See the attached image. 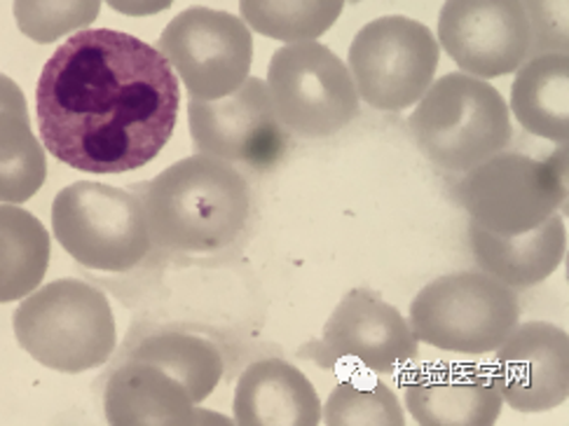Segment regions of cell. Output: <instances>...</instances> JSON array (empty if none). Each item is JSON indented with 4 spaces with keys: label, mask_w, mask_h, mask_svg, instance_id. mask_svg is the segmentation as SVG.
<instances>
[{
    "label": "cell",
    "mask_w": 569,
    "mask_h": 426,
    "mask_svg": "<svg viewBox=\"0 0 569 426\" xmlns=\"http://www.w3.org/2000/svg\"><path fill=\"white\" fill-rule=\"evenodd\" d=\"M40 139L59 162L124 174L156 160L179 120L181 87L152 44L113 29H82L42 66Z\"/></svg>",
    "instance_id": "cell-1"
},
{
    "label": "cell",
    "mask_w": 569,
    "mask_h": 426,
    "mask_svg": "<svg viewBox=\"0 0 569 426\" xmlns=\"http://www.w3.org/2000/svg\"><path fill=\"white\" fill-rule=\"evenodd\" d=\"M150 241L164 251L213 254L242 235L251 195L247 178L221 157L197 152L141 186Z\"/></svg>",
    "instance_id": "cell-2"
},
{
    "label": "cell",
    "mask_w": 569,
    "mask_h": 426,
    "mask_svg": "<svg viewBox=\"0 0 569 426\" xmlns=\"http://www.w3.org/2000/svg\"><path fill=\"white\" fill-rule=\"evenodd\" d=\"M12 326L33 361L69 375L103 366L118 345L111 303L78 279H57L21 298Z\"/></svg>",
    "instance_id": "cell-3"
},
{
    "label": "cell",
    "mask_w": 569,
    "mask_h": 426,
    "mask_svg": "<svg viewBox=\"0 0 569 426\" xmlns=\"http://www.w3.org/2000/svg\"><path fill=\"white\" fill-rule=\"evenodd\" d=\"M408 125L429 162L462 174L505 150L513 137L505 97L467 73L431 82Z\"/></svg>",
    "instance_id": "cell-4"
},
{
    "label": "cell",
    "mask_w": 569,
    "mask_h": 426,
    "mask_svg": "<svg viewBox=\"0 0 569 426\" xmlns=\"http://www.w3.org/2000/svg\"><path fill=\"white\" fill-rule=\"evenodd\" d=\"M518 319L520 305L513 288L486 273L433 279L410 305V328L418 343L467 356L495 351Z\"/></svg>",
    "instance_id": "cell-5"
},
{
    "label": "cell",
    "mask_w": 569,
    "mask_h": 426,
    "mask_svg": "<svg viewBox=\"0 0 569 426\" xmlns=\"http://www.w3.org/2000/svg\"><path fill=\"white\" fill-rule=\"evenodd\" d=\"M52 230L66 254L99 273L134 270L152 246L139 195L97 181L54 197Z\"/></svg>",
    "instance_id": "cell-6"
},
{
    "label": "cell",
    "mask_w": 569,
    "mask_h": 426,
    "mask_svg": "<svg viewBox=\"0 0 569 426\" xmlns=\"http://www.w3.org/2000/svg\"><path fill=\"white\" fill-rule=\"evenodd\" d=\"M455 197L480 228L497 235L528 232L553 216L567 197V146L551 160L497 152L467 171Z\"/></svg>",
    "instance_id": "cell-7"
},
{
    "label": "cell",
    "mask_w": 569,
    "mask_h": 426,
    "mask_svg": "<svg viewBox=\"0 0 569 426\" xmlns=\"http://www.w3.org/2000/svg\"><path fill=\"white\" fill-rule=\"evenodd\" d=\"M279 122L305 139L333 137L359 116V95L345 61L317 40L279 48L268 69Z\"/></svg>",
    "instance_id": "cell-8"
},
{
    "label": "cell",
    "mask_w": 569,
    "mask_h": 426,
    "mask_svg": "<svg viewBox=\"0 0 569 426\" xmlns=\"http://www.w3.org/2000/svg\"><path fill=\"white\" fill-rule=\"evenodd\" d=\"M441 48L433 33L408 17H380L349 44V73L357 95L378 110H406L433 82Z\"/></svg>",
    "instance_id": "cell-9"
},
{
    "label": "cell",
    "mask_w": 569,
    "mask_h": 426,
    "mask_svg": "<svg viewBox=\"0 0 569 426\" xmlns=\"http://www.w3.org/2000/svg\"><path fill=\"white\" fill-rule=\"evenodd\" d=\"M158 50L177 69L192 99L216 101L244 85L253 63V38L242 19L209 8L173 17Z\"/></svg>",
    "instance_id": "cell-10"
},
{
    "label": "cell",
    "mask_w": 569,
    "mask_h": 426,
    "mask_svg": "<svg viewBox=\"0 0 569 426\" xmlns=\"http://www.w3.org/2000/svg\"><path fill=\"white\" fill-rule=\"evenodd\" d=\"M188 120L194 148L226 162L266 169L289 146L287 127L274 113L268 85L258 78H247L223 99H190Z\"/></svg>",
    "instance_id": "cell-11"
},
{
    "label": "cell",
    "mask_w": 569,
    "mask_h": 426,
    "mask_svg": "<svg viewBox=\"0 0 569 426\" xmlns=\"http://www.w3.org/2000/svg\"><path fill=\"white\" fill-rule=\"evenodd\" d=\"M439 40L459 69L480 80L518 71L532 48L520 0H446Z\"/></svg>",
    "instance_id": "cell-12"
},
{
    "label": "cell",
    "mask_w": 569,
    "mask_h": 426,
    "mask_svg": "<svg viewBox=\"0 0 569 426\" xmlns=\"http://www.w3.org/2000/svg\"><path fill=\"white\" fill-rule=\"evenodd\" d=\"M315 347L321 364L355 361L376 375L401 373L420 356L403 314L366 288L349 290L338 303Z\"/></svg>",
    "instance_id": "cell-13"
},
{
    "label": "cell",
    "mask_w": 569,
    "mask_h": 426,
    "mask_svg": "<svg viewBox=\"0 0 569 426\" xmlns=\"http://www.w3.org/2000/svg\"><path fill=\"white\" fill-rule=\"evenodd\" d=\"M495 351L490 368L509 408L539 415L569 398L567 330L546 321H528L516 326Z\"/></svg>",
    "instance_id": "cell-14"
},
{
    "label": "cell",
    "mask_w": 569,
    "mask_h": 426,
    "mask_svg": "<svg viewBox=\"0 0 569 426\" xmlns=\"http://www.w3.org/2000/svg\"><path fill=\"white\" fill-rule=\"evenodd\" d=\"M401 389L422 426H490L505 408L492 368L476 364H427L406 373Z\"/></svg>",
    "instance_id": "cell-15"
},
{
    "label": "cell",
    "mask_w": 569,
    "mask_h": 426,
    "mask_svg": "<svg viewBox=\"0 0 569 426\" xmlns=\"http://www.w3.org/2000/svg\"><path fill=\"white\" fill-rule=\"evenodd\" d=\"M188 389L162 368L139 358L127 361L108 377L103 410L116 426H188L204 422H228L209 410L194 408Z\"/></svg>",
    "instance_id": "cell-16"
},
{
    "label": "cell",
    "mask_w": 569,
    "mask_h": 426,
    "mask_svg": "<svg viewBox=\"0 0 569 426\" xmlns=\"http://www.w3.org/2000/svg\"><path fill=\"white\" fill-rule=\"evenodd\" d=\"M232 413L242 426H317L321 400L302 370L281 358H262L239 377Z\"/></svg>",
    "instance_id": "cell-17"
},
{
    "label": "cell",
    "mask_w": 569,
    "mask_h": 426,
    "mask_svg": "<svg viewBox=\"0 0 569 426\" xmlns=\"http://www.w3.org/2000/svg\"><path fill=\"white\" fill-rule=\"evenodd\" d=\"M471 254L480 270L509 288H532L549 279L565 258L567 235L560 216L520 235H497L471 220Z\"/></svg>",
    "instance_id": "cell-18"
},
{
    "label": "cell",
    "mask_w": 569,
    "mask_h": 426,
    "mask_svg": "<svg viewBox=\"0 0 569 426\" xmlns=\"http://www.w3.org/2000/svg\"><path fill=\"white\" fill-rule=\"evenodd\" d=\"M46 178V150L31 129L27 99L14 80L0 73V205H24Z\"/></svg>",
    "instance_id": "cell-19"
},
{
    "label": "cell",
    "mask_w": 569,
    "mask_h": 426,
    "mask_svg": "<svg viewBox=\"0 0 569 426\" xmlns=\"http://www.w3.org/2000/svg\"><path fill=\"white\" fill-rule=\"evenodd\" d=\"M511 113L539 139L567 146L569 139V57L535 55L518 71L511 87Z\"/></svg>",
    "instance_id": "cell-20"
},
{
    "label": "cell",
    "mask_w": 569,
    "mask_h": 426,
    "mask_svg": "<svg viewBox=\"0 0 569 426\" xmlns=\"http://www.w3.org/2000/svg\"><path fill=\"white\" fill-rule=\"evenodd\" d=\"M50 235L27 209L0 205V303L27 298L46 279Z\"/></svg>",
    "instance_id": "cell-21"
},
{
    "label": "cell",
    "mask_w": 569,
    "mask_h": 426,
    "mask_svg": "<svg viewBox=\"0 0 569 426\" xmlns=\"http://www.w3.org/2000/svg\"><path fill=\"white\" fill-rule=\"evenodd\" d=\"M129 358H139L162 368L188 389L190 398L200 406L223 377V356L213 343L186 333H158L146 338Z\"/></svg>",
    "instance_id": "cell-22"
},
{
    "label": "cell",
    "mask_w": 569,
    "mask_h": 426,
    "mask_svg": "<svg viewBox=\"0 0 569 426\" xmlns=\"http://www.w3.org/2000/svg\"><path fill=\"white\" fill-rule=\"evenodd\" d=\"M347 0H239L242 21L256 33L281 40H315L340 19Z\"/></svg>",
    "instance_id": "cell-23"
},
{
    "label": "cell",
    "mask_w": 569,
    "mask_h": 426,
    "mask_svg": "<svg viewBox=\"0 0 569 426\" xmlns=\"http://www.w3.org/2000/svg\"><path fill=\"white\" fill-rule=\"evenodd\" d=\"M328 426H403L406 413L385 383L347 377L338 383L321 410Z\"/></svg>",
    "instance_id": "cell-24"
},
{
    "label": "cell",
    "mask_w": 569,
    "mask_h": 426,
    "mask_svg": "<svg viewBox=\"0 0 569 426\" xmlns=\"http://www.w3.org/2000/svg\"><path fill=\"white\" fill-rule=\"evenodd\" d=\"M99 12L101 0H14L17 29L40 44L87 29Z\"/></svg>",
    "instance_id": "cell-25"
},
{
    "label": "cell",
    "mask_w": 569,
    "mask_h": 426,
    "mask_svg": "<svg viewBox=\"0 0 569 426\" xmlns=\"http://www.w3.org/2000/svg\"><path fill=\"white\" fill-rule=\"evenodd\" d=\"M532 33L530 52H562L567 55V0H520Z\"/></svg>",
    "instance_id": "cell-26"
},
{
    "label": "cell",
    "mask_w": 569,
    "mask_h": 426,
    "mask_svg": "<svg viewBox=\"0 0 569 426\" xmlns=\"http://www.w3.org/2000/svg\"><path fill=\"white\" fill-rule=\"evenodd\" d=\"M106 3L127 17H150L169 10L173 0H106Z\"/></svg>",
    "instance_id": "cell-27"
},
{
    "label": "cell",
    "mask_w": 569,
    "mask_h": 426,
    "mask_svg": "<svg viewBox=\"0 0 569 426\" xmlns=\"http://www.w3.org/2000/svg\"><path fill=\"white\" fill-rule=\"evenodd\" d=\"M347 3H361V0H347Z\"/></svg>",
    "instance_id": "cell-28"
}]
</instances>
